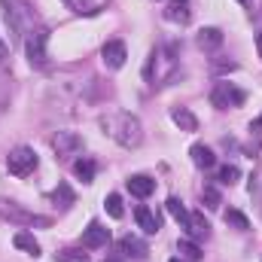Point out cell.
Wrapping results in <instances>:
<instances>
[{
	"label": "cell",
	"mask_w": 262,
	"mask_h": 262,
	"mask_svg": "<svg viewBox=\"0 0 262 262\" xmlns=\"http://www.w3.org/2000/svg\"><path fill=\"white\" fill-rule=\"evenodd\" d=\"M171 262H180V259H171Z\"/></svg>",
	"instance_id": "36"
},
{
	"label": "cell",
	"mask_w": 262,
	"mask_h": 262,
	"mask_svg": "<svg viewBox=\"0 0 262 262\" xmlns=\"http://www.w3.org/2000/svg\"><path fill=\"white\" fill-rule=\"evenodd\" d=\"M189 156H192L195 168H204V171L216 165V156H213V149H210V146H204V143H195V146L189 149Z\"/></svg>",
	"instance_id": "17"
},
{
	"label": "cell",
	"mask_w": 262,
	"mask_h": 262,
	"mask_svg": "<svg viewBox=\"0 0 262 262\" xmlns=\"http://www.w3.org/2000/svg\"><path fill=\"white\" fill-rule=\"evenodd\" d=\"M58 259L61 262H85V253H76V250H61V253H58Z\"/></svg>",
	"instance_id": "29"
},
{
	"label": "cell",
	"mask_w": 262,
	"mask_h": 262,
	"mask_svg": "<svg viewBox=\"0 0 262 262\" xmlns=\"http://www.w3.org/2000/svg\"><path fill=\"white\" fill-rule=\"evenodd\" d=\"M226 226H232V229H238V232H247V229H250V220H247L241 210H226Z\"/></svg>",
	"instance_id": "24"
},
{
	"label": "cell",
	"mask_w": 262,
	"mask_h": 262,
	"mask_svg": "<svg viewBox=\"0 0 262 262\" xmlns=\"http://www.w3.org/2000/svg\"><path fill=\"white\" fill-rule=\"evenodd\" d=\"M12 244H15L18 250H25L28 256H40V244H37V238H34L31 232H15V235H12Z\"/></svg>",
	"instance_id": "18"
},
{
	"label": "cell",
	"mask_w": 262,
	"mask_h": 262,
	"mask_svg": "<svg viewBox=\"0 0 262 262\" xmlns=\"http://www.w3.org/2000/svg\"><path fill=\"white\" fill-rule=\"evenodd\" d=\"M201 198H204V207H207V210H216V207L223 204V198H220V192H216L213 186H204Z\"/></svg>",
	"instance_id": "28"
},
{
	"label": "cell",
	"mask_w": 262,
	"mask_h": 262,
	"mask_svg": "<svg viewBox=\"0 0 262 262\" xmlns=\"http://www.w3.org/2000/svg\"><path fill=\"white\" fill-rule=\"evenodd\" d=\"M46 43H49V31L43 25L31 28L25 34V55H28V64L31 67H43L49 64V52H46Z\"/></svg>",
	"instance_id": "4"
},
{
	"label": "cell",
	"mask_w": 262,
	"mask_h": 262,
	"mask_svg": "<svg viewBox=\"0 0 262 262\" xmlns=\"http://www.w3.org/2000/svg\"><path fill=\"white\" fill-rule=\"evenodd\" d=\"M95 171H98V165H95L92 159H76V162H73V174H76V180H82V183H92V180H95Z\"/></svg>",
	"instance_id": "20"
},
{
	"label": "cell",
	"mask_w": 262,
	"mask_h": 262,
	"mask_svg": "<svg viewBox=\"0 0 262 262\" xmlns=\"http://www.w3.org/2000/svg\"><path fill=\"white\" fill-rule=\"evenodd\" d=\"M0 216H3V220H12V223H18V226H49L46 216L28 213V210H21L15 201H6V198H0Z\"/></svg>",
	"instance_id": "7"
},
{
	"label": "cell",
	"mask_w": 262,
	"mask_h": 262,
	"mask_svg": "<svg viewBox=\"0 0 262 262\" xmlns=\"http://www.w3.org/2000/svg\"><path fill=\"white\" fill-rule=\"evenodd\" d=\"M104 207H107V213H110L113 220H122V213H125V210H122V198L116 195V192H110V195L104 198Z\"/></svg>",
	"instance_id": "25"
},
{
	"label": "cell",
	"mask_w": 262,
	"mask_h": 262,
	"mask_svg": "<svg viewBox=\"0 0 262 262\" xmlns=\"http://www.w3.org/2000/svg\"><path fill=\"white\" fill-rule=\"evenodd\" d=\"M174 3H186V0H174Z\"/></svg>",
	"instance_id": "34"
},
{
	"label": "cell",
	"mask_w": 262,
	"mask_h": 262,
	"mask_svg": "<svg viewBox=\"0 0 262 262\" xmlns=\"http://www.w3.org/2000/svg\"><path fill=\"white\" fill-rule=\"evenodd\" d=\"M177 253H183L189 262H198V259H201V247H198L192 238H183V241H177Z\"/></svg>",
	"instance_id": "22"
},
{
	"label": "cell",
	"mask_w": 262,
	"mask_h": 262,
	"mask_svg": "<svg viewBox=\"0 0 262 262\" xmlns=\"http://www.w3.org/2000/svg\"><path fill=\"white\" fill-rule=\"evenodd\" d=\"M55 204H58V201H61V207H70V204H73V201H76V195H73V192H70V186H67V183H58V189H55Z\"/></svg>",
	"instance_id": "27"
},
{
	"label": "cell",
	"mask_w": 262,
	"mask_h": 262,
	"mask_svg": "<svg viewBox=\"0 0 262 262\" xmlns=\"http://www.w3.org/2000/svg\"><path fill=\"white\" fill-rule=\"evenodd\" d=\"M0 9H3V21H6V28H9L12 37H21L31 28H37L34 25L37 15H34V9H31L28 0H0Z\"/></svg>",
	"instance_id": "3"
},
{
	"label": "cell",
	"mask_w": 262,
	"mask_h": 262,
	"mask_svg": "<svg viewBox=\"0 0 262 262\" xmlns=\"http://www.w3.org/2000/svg\"><path fill=\"white\" fill-rule=\"evenodd\" d=\"M256 52H259V58H262V31L256 34Z\"/></svg>",
	"instance_id": "31"
},
{
	"label": "cell",
	"mask_w": 262,
	"mask_h": 262,
	"mask_svg": "<svg viewBox=\"0 0 262 262\" xmlns=\"http://www.w3.org/2000/svg\"><path fill=\"white\" fill-rule=\"evenodd\" d=\"M101 58H104V64L110 67V70H119V67L125 64V58H128V49H125L122 40H110V43H104Z\"/></svg>",
	"instance_id": "8"
},
{
	"label": "cell",
	"mask_w": 262,
	"mask_h": 262,
	"mask_svg": "<svg viewBox=\"0 0 262 262\" xmlns=\"http://www.w3.org/2000/svg\"><path fill=\"white\" fill-rule=\"evenodd\" d=\"M6 168L12 177H28L34 168H37V152L31 146H15L9 156H6Z\"/></svg>",
	"instance_id": "6"
},
{
	"label": "cell",
	"mask_w": 262,
	"mask_h": 262,
	"mask_svg": "<svg viewBox=\"0 0 262 262\" xmlns=\"http://www.w3.org/2000/svg\"><path fill=\"white\" fill-rule=\"evenodd\" d=\"M52 146H55L58 156H76V152L82 149V137L73 134V131H58L55 140H52Z\"/></svg>",
	"instance_id": "10"
},
{
	"label": "cell",
	"mask_w": 262,
	"mask_h": 262,
	"mask_svg": "<svg viewBox=\"0 0 262 262\" xmlns=\"http://www.w3.org/2000/svg\"><path fill=\"white\" fill-rule=\"evenodd\" d=\"M104 262H119V259H113V256H110V259H104Z\"/></svg>",
	"instance_id": "33"
},
{
	"label": "cell",
	"mask_w": 262,
	"mask_h": 262,
	"mask_svg": "<svg viewBox=\"0 0 262 262\" xmlns=\"http://www.w3.org/2000/svg\"><path fill=\"white\" fill-rule=\"evenodd\" d=\"M253 128H262V116L256 119V122H253Z\"/></svg>",
	"instance_id": "32"
},
{
	"label": "cell",
	"mask_w": 262,
	"mask_h": 262,
	"mask_svg": "<svg viewBox=\"0 0 262 262\" xmlns=\"http://www.w3.org/2000/svg\"><path fill=\"white\" fill-rule=\"evenodd\" d=\"M119 250H122L125 256H134V259H146V253H149V247H146L137 235H125V238L119 241Z\"/></svg>",
	"instance_id": "15"
},
{
	"label": "cell",
	"mask_w": 262,
	"mask_h": 262,
	"mask_svg": "<svg viewBox=\"0 0 262 262\" xmlns=\"http://www.w3.org/2000/svg\"><path fill=\"white\" fill-rule=\"evenodd\" d=\"M238 3H247V0H238Z\"/></svg>",
	"instance_id": "35"
},
{
	"label": "cell",
	"mask_w": 262,
	"mask_h": 262,
	"mask_svg": "<svg viewBox=\"0 0 262 262\" xmlns=\"http://www.w3.org/2000/svg\"><path fill=\"white\" fill-rule=\"evenodd\" d=\"M238 177H241V171H238L235 165H223V168H220V183H223V186L238 183Z\"/></svg>",
	"instance_id": "26"
},
{
	"label": "cell",
	"mask_w": 262,
	"mask_h": 262,
	"mask_svg": "<svg viewBox=\"0 0 262 262\" xmlns=\"http://www.w3.org/2000/svg\"><path fill=\"white\" fill-rule=\"evenodd\" d=\"M134 216H137V226L143 229V235H156V232L162 229V220H159V213H152V210H149V207H143V204L134 210Z\"/></svg>",
	"instance_id": "12"
},
{
	"label": "cell",
	"mask_w": 262,
	"mask_h": 262,
	"mask_svg": "<svg viewBox=\"0 0 262 262\" xmlns=\"http://www.w3.org/2000/svg\"><path fill=\"white\" fill-rule=\"evenodd\" d=\"M198 46H201L204 52L220 49V46H223V31H220V28H201V31H198Z\"/></svg>",
	"instance_id": "16"
},
{
	"label": "cell",
	"mask_w": 262,
	"mask_h": 262,
	"mask_svg": "<svg viewBox=\"0 0 262 262\" xmlns=\"http://www.w3.org/2000/svg\"><path fill=\"white\" fill-rule=\"evenodd\" d=\"M110 244V229H104L101 223H89V229L82 232V247L89 250H101Z\"/></svg>",
	"instance_id": "9"
},
{
	"label": "cell",
	"mask_w": 262,
	"mask_h": 262,
	"mask_svg": "<svg viewBox=\"0 0 262 262\" xmlns=\"http://www.w3.org/2000/svg\"><path fill=\"white\" fill-rule=\"evenodd\" d=\"M165 18H171V21H180V25H186V21H189V9H186V3H171V6L165 9Z\"/></svg>",
	"instance_id": "23"
},
{
	"label": "cell",
	"mask_w": 262,
	"mask_h": 262,
	"mask_svg": "<svg viewBox=\"0 0 262 262\" xmlns=\"http://www.w3.org/2000/svg\"><path fill=\"white\" fill-rule=\"evenodd\" d=\"M165 207H168V213L180 223V226H186V220H189V213H186V207H183V201L177 195H171L168 201H165Z\"/></svg>",
	"instance_id": "21"
},
{
	"label": "cell",
	"mask_w": 262,
	"mask_h": 262,
	"mask_svg": "<svg viewBox=\"0 0 262 262\" xmlns=\"http://www.w3.org/2000/svg\"><path fill=\"white\" fill-rule=\"evenodd\" d=\"M6 58H9V46L0 40V64H6Z\"/></svg>",
	"instance_id": "30"
},
{
	"label": "cell",
	"mask_w": 262,
	"mask_h": 262,
	"mask_svg": "<svg viewBox=\"0 0 262 262\" xmlns=\"http://www.w3.org/2000/svg\"><path fill=\"white\" fill-rule=\"evenodd\" d=\"M177 73V46L168 43V46H156L143 64V79L146 85H165L171 76Z\"/></svg>",
	"instance_id": "1"
},
{
	"label": "cell",
	"mask_w": 262,
	"mask_h": 262,
	"mask_svg": "<svg viewBox=\"0 0 262 262\" xmlns=\"http://www.w3.org/2000/svg\"><path fill=\"white\" fill-rule=\"evenodd\" d=\"M104 128L107 134L119 143V146H140V140H143V128H140V119L137 116H131V113H113V116H107L104 119Z\"/></svg>",
	"instance_id": "2"
},
{
	"label": "cell",
	"mask_w": 262,
	"mask_h": 262,
	"mask_svg": "<svg viewBox=\"0 0 262 262\" xmlns=\"http://www.w3.org/2000/svg\"><path fill=\"white\" fill-rule=\"evenodd\" d=\"M171 119H174V125H180L183 131H198V119L192 116V110H186V107H174Z\"/></svg>",
	"instance_id": "19"
},
{
	"label": "cell",
	"mask_w": 262,
	"mask_h": 262,
	"mask_svg": "<svg viewBox=\"0 0 262 262\" xmlns=\"http://www.w3.org/2000/svg\"><path fill=\"white\" fill-rule=\"evenodd\" d=\"M125 183H128V192L137 195V198H149L152 192H156V180H149V177H143V174H134V177H128Z\"/></svg>",
	"instance_id": "14"
},
{
	"label": "cell",
	"mask_w": 262,
	"mask_h": 262,
	"mask_svg": "<svg viewBox=\"0 0 262 262\" xmlns=\"http://www.w3.org/2000/svg\"><path fill=\"white\" fill-rule=\"evenodd\" d=\"M244 101H247V92L232 85V82H216L210 92V104L216 110H232V107H241Z\"/></svg>",
	"instance_id": "5"
},
{
	"label": "cell",
	"mask_w": 262,
	"mask_h": 262,
	"mask_svg": "<svg viewBox=\"0 0 262 262\" xmlns=\"http://www.w3.org/2000/svg\"><path fill=\"white\" fill-rule=\"evenodd\" d=\"M67 9H73L76 15H98L104 6H107V0H61Z\"/></svg>",
	"instance_id": "13"
},
{
	"label": "cell",
	"mask_w": 262,
	"mask_h": 262,
	"mask_svg": "<svg viewBox=\"0 0 262 262\" xmlns=\"http://www.w3.org/2000/svg\"><path fill=\"white\" fill-rule=\"evenodd\" d=\"M186 235L192 238V241H207L210 238V223L204 220V213H189V220H186Z\"/></svg>",
	"instance_id": "11"
}]
</instances>
